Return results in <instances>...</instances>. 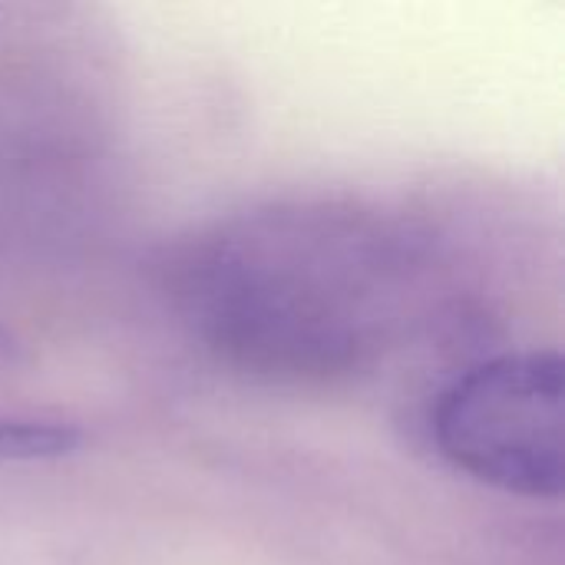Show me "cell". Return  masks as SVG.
Listing matches in <instances>:
<instances>
[{"label":"cell","instance_id":"obj_1","mask_svg":"<svg viewBox=\"0 0 565 565\" xmlns=\"http://www.w3.org/2000/svg\"><path fill=\"white\" fill-rule=\"evenodd\" d=\"M563 361L500 354L457 377L434 407L440 454L483 487L556 503L565 487Z\"/></svg>","mask_w":565,"mask_h":565},{"label":"cell","instance_id":"obj_2","mask_svg":"<svg viewBox=\"0 0 565 565\" xmlns=\"http://www.w3.org/2000/svg\"><path fill=\"white\" fill-rule=\"evenodd\" d=\"M83 444L79 427L60 420H10L0 417V463L60 460Z\"/></svg>","mask_w":565,"mask_h":565}]
</instances>
